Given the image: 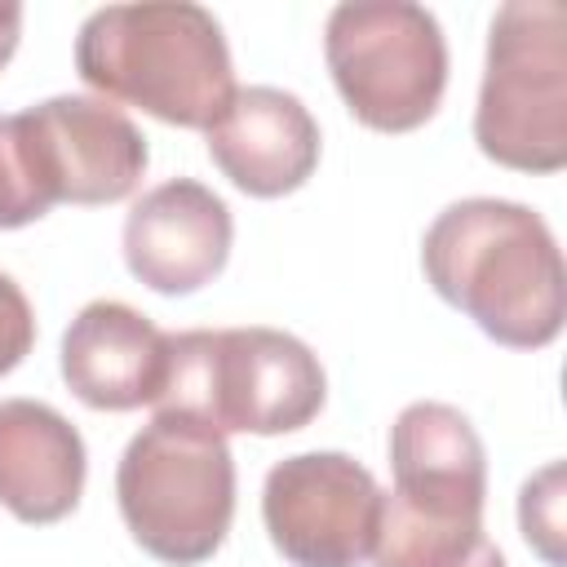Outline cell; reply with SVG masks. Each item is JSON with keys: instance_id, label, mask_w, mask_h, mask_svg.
Wrapping results in <instances>:
<instances>
[{"instance_id": "obj_1", "label": "cell", "mask_w": 567, "mask_h": 567, "mask_svg": "<svg viewBox=\"0 0 567 567\" xmlns=\"http://www.w3.org/2000/svg\"><path fill=\"white\" fill-rule=\"evenodd\" d=\"M421 270L447 306L509 350H540L563 332V252L527 204L496 195L447 204L421 239Z\"/></svg>"}, {"instance_id": "obj_2", "label": "cell", "mask_w": 567, "mask_h": 567, "mask_svg": "<svg viewBox=\"0 0 567 567\" xmlns=\"http://www.w3.org/2000/svg\"><path fill=\"white\" fill-rule=\"evenodd\" d=\"M75 71L111 102L177 128H213L235 97L221 22L190 0L102 4L80 22Z\"/></svg>"}, {"instance_id": "obj_3", "label": "cell", "mask_w": 567, "mask_h": 567, "mask_svg": "<svg viewBox=\"0 0 567 567\" xmlns=\"http://www.w3.org/2000/svg\"><path fill=\"white\" fill-rule=\"evenodd\" d=\"M328 399L319 354L284 328H190L168 341L159 412H182L217 434H292Z\"/></svg>"}, {"instance_id": "obj_4", "label": "cell", "mask_w": 567, "mask_h": 567, "mask_svg": "<svg viewBox=\"0 0 567 567\" xmlns=\"http://www.w3.org/2000/svg\"><path fill=\"white\" fill-rule=\"evenodd\" d=\"M115 501L128 536L168 567L213 558L235 518V456L213 425L155 412L115 470Z\"/></svg>"}, {"instance_id": "obj_5", "label": "cell", "mask_w": 567, "mask_h": 567, "mask_svg": "<svg viewBox=\"0 0 567 567\" xmlns=\"http://www.w3.org/2000/svg\"><path fill=\"white\" fill-rule=\"evenodd\" d=\"M474 142L518 173L567 164V13L554 0L501 4L474 106Z\"/></svg>"}, {"instance_id": "obj_6", "label": "cell", "mask_w": 567, "mask_h": 567, "mask_svg": "<svg viewBox=\"0 0 567 567\" xmlns=\"http://www.w3.org/2000/svg\"><path fill=\"white\" fill-rule=\"evenodd\" d=\"M323 58L350 115L377 133L421 128L447 89L439 18L412 0H346L328 13Z\"/></svg>"}, {"instance_id": "obj_7", "label": "cell", "mask_w": 567, "mask_h": 567, "mask_svg": "<svg viewBox=\"0 0 567 567\" xmlns=\"http://www.w3.org/2000/svg\"><path fill=\"white\" fill-rule=\"evenodd\" d=\"M261 523L292 567H363L377 545L381 487L346 452H297L266 474Z\"/></svg>"}, {"instance_id": "obj_8", "label": "cell", "mask_w": 567, "mask_h": 567, "mask_svg": "<svg viewBox=\"0 0 567 567\" xmlns=\"http://www.w3.org/2000/svg\"><path fill=\"white\" fill-rule=\"evenodd\" d=\"M13 128L49 204L128 199L151 164L142 128L106 97L58 93L18 111Z\"/></svg>"}, {"instance_id": "obj_9", "label": "cell", "mask_w": 567, "mask_h": 567, "mask_svg": "<svg viewBox=\"0 0 567 567\" xmlns=\"http://www.w3.org/2000/svg\"><path fill=\"white\" fill-rule=\"evenodd\" d=\"M230 239L235 221L226 199L195 177H168L128 208L124 266L151 292L186 297L226 270Z\"/></svg>"}, {"instance_id": "obj_10", "label": "cell", "mask_w": 567, "mask_h": 567, "mask_svg": "<svg viewBox=\"0 0 567 567\" xmlns=\"http://www.w3.org/2000/svg\"><path fill=\"white\" fill-rule=\"evenodd\" d=\"M319 124L310 106L275 84L235 89L230 106L208 128V155L230 186L252 199H279L310 182L319 168Z\"/></svg>"}, {"instance_id": "obj_11", "label": "cell", "mask_w": 567, "mask_h": 567, "mask_svg": "<svg viewBox=\"0 0 567 567\" xmlns=\"http://www.w3.org/2000/svg\"><path fill=\"white\" fill-rule=\"evenodd\" d=\"M168 332L115 297L89 301L62 332V381L93 412L155 403L168 377Z\"/></svg>"}, {"instance_id": "obj_12", "label": "cell", "mask_w": 567, "mask_h": 567, "mask_svg": "<svg viewBox=\"0 0 567 567\" xmlns=\"http://www.w3.org/2000/svg\"><path fill=\"white\" fill-rule=\"evenodd\" d=\"M390 501L434 518H483L487 452L452 403H408L390 425Z\"/></svg>"}, {"instance_id": "obj_13", "label": "cell", "mask_w": 567, "mask_h": 567, "mask_svg": "<svg viewBox=\"0 0 567 567\" xmlns=\"http://www.w3.org/2000/svg\"><path fill=\"white\" fill-rule=\"evenodd\" d=\"M80 430L40 399H0V505L31 527L66 518L84 496Z\"/></svg>"}, {"instance_id": "obj_14", "label": "cell", "mask_w": 567, "mask_h": 567, "mask_svg": "<svg viewBox=\"0 0 567 567\" xmlns=\"http://www.w3.org/2000/svg\"><path fill=\"white\" fill-rule=\"evenodd\" d=\"M518 523H523L527 545L549 567H563V465L558 461H549L540 474H532L523 483Z\"/></svg>"}, {"instance_id": "obj_15", "label": "cell", "mask_w": 567, "mask_h": 567, "mask_svg": "<svg viewBox=\"0 0 567 567\" xmlns=\"http://www.w3.org/2000/svg\"><path fill=\"white\" fill-rule=\"evenodd\" d=\"M53 204L40 195L31 168H27V155H22V142H18V128H13V115L0 120V230H18V226H31L49 213Z\"/></svg>"}, {"instance_id": "obj_16", "label": "cell", "mask_w": 567, "mask_h": 567, "mask_svg": "<svg viewBox=\"0 0 567 567\" xmlns=\"http://www.w3.org/2000/svg\"><path fill=\"white\" fill-rule=\"evenodd\" d=\"M35 346V315L27 292L0 270V377H9Z\"/></svg>"}, {"instance_id": "obj_17", "label": "cell", "mask_w": 567, "mask_h": 567, "mask_svg": "<svg viewBox=\"0 0 567 567\" xmlns=\"http://www.w3.org/2000/svg\"><path fill=\"white\" fill-rule=\"evenodd\" d=\"M18 35H22V4H13V0H0V66L13 58V49H18Z\"/></svg>"}, {"instance_id": "obj_18", "label": "cell", "mask_w": 567, "mask_h": 567, "mask_svg": "<svg viewBox=\"0 0 567 567\" xmlns=\"http://www.w3.org/2000/svg\"><path fill=\"white\" fill-rule=\"evenodd\" d=\"M474 567H505V554H501L496 545H487V549L474 558Z\"/></svg>"}]
</instances>
